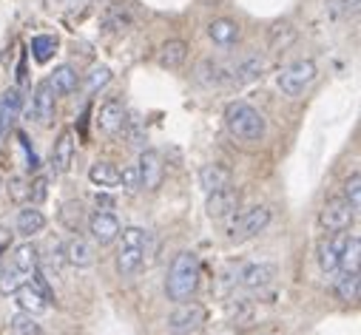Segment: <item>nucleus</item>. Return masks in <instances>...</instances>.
Here are the masks:
<instances>
[{
    "instance_id": "nucleus-1",
    "label": "nucleus",
    "mask_w": 361,
    "mask_h": 335,
    "mask_svg": "<svg viewBox=\"0 0 361 335\" xmlns=\"http://www.w3.org/2000/svg\"><path fill=\"white\" fill-rule=\"evenodd\" d=\"M200 287V256L191 250L176 253L171 267H168V279H165V296L171 301H188Z\"/></svg>"
},
{
    "instance_id": "nucleus-2",
    "label": "nucleus",
    "mask_w": 361,
    "mask_h": 335,
    "mask_svg": "<svg viewBox=\"0 0 361 335\" xmlns=\"http://www.w3.org/2000/svg\"><path fill=\"white\" fill-rule=\"evenodd\" d=\"M225 128L231 137L242 139V142H259L267 131V122L264 117L247 106V103H228L225 108Z\"/></svg>"
},
{
    "instance_id": "nucleus-3",
    "label": "nucleus",
    "mask_w": 361,
    "mask_h": 335,
    "mask_svg": "<svg viewBox=\"0 0 361 335\" xmlns=\"http://www.w3.org/2000/svg\"><path fill=\"white\" fill-rule=\"evenodd\" d=\"M316 74H319V68H316L313 60H296L288 68H282V74L276 77V86L282 89V94L299 97V94H305V89L313 86Z\"/></svg>"
},
{
    "instance_id": "nucleus-4",
    "label": "nucleus",
    "mask_w": 361,
    "mask_h": 335,
    "mask_svg": "<svg viewBox=\"0 0 361 335\" xmlns=\"http://www.w3.org/2000/svg\"><path fill=\"white\" fill-rule=\"evenodd\" d=\"M205 321H208V310L188 298V301H179L176 310L168 315V329L173 335H194L205 327Z\"/></svg>"
},
{
    "instance_id": "nucleus-5",
    "label": "nucleus",
    "mask_w": 361,
    "mask_h": 335,
    "mask_svg": "<svg viewBox=\"0 0 361 335\" xmlns=\"http://www.w3.org/2000/svg\"><path fill=\"white\" fill-rule=\"evenodd\" d=\"M355 222V210L350 208V202L341 196V199H330L322 213H319V225L327 230V233H341V230H350V225Z\"/></svg>"
},
{
    "instance_id": "nucleus-6",
    "label": "nucleus",
    "mask_w": 361,
    "mask_h": 335,
    "mask_svg": "<svg viewBox=\"0 0 361 335\" xmlns=\"http://www.w3.org/2000/svg\"><path fill=\"white\" fill-rule=\"evenodd\" d=\"M267 225H270V208L256 205V208L245 210V213H242V216L233 222V227H231V239H233V241L253 239V236H259V233H262Z\"/></svg>"
},
{
    "instance_id": "nucleus-7",
    "label": "nucleus",
    "mask_w": 361,
    "mask_h": 335,
    "mask_svg": "<svg viewBox=\"0 0 361 335\" xmlns=\"http://www.w3.org/2000/svg\"><path fill=\"white\" fill-rule=\"evenodd\" d=\"M239 202H242V194L233 185H228V188H219V191L208 194L205 210H208L211 219H231L239 210Z\"/></svg>"
},
{
    "instance_id": "nucleus-8",
    "label": "nucleus",
    "mask_w": 361,
    "mask_h": 335,
    "mask_svg": "<svg viewBox=\"0 0 361 335\" xmlns=\"http://www.w3.org/2000/svg\"><path fill=\"white\" fill-rule=\"evenodd\" d=\"M85 222H88V233H92V239H94L100 247L117 241V236H120V219H117L114 213L97 210V213L88 216Z\"/></svg>"
},
{
    "instance_id": "nucleus-9",
    "label": "nucleus",
    "mask_w": 361,
    "mask_h": 335,
    "mask_svg": "<svg viewBox=\"0 0 361 335\" xmlns=\"http://www.w3.org/2000/svg\"><path fill=\"white\" fill-rule=\"evenodd\" d=\"M32 111H35V120L40 125H51L54 122V114H57V94L51 89L49 80H40L37 89H35V97H32Z\"/></svg>"
},
{
    "instance_id": "nucleus-10",
    "label": "nucleus",
    "mask_w": 361,
    "mask_h": 335,
    "mask_svg": "<svg viewBox=\"0 0 361 335\" xmlns=\"http://www.w3.org/2000/svg\"><path fill=\"white\" fill-rule=\"evenodd\" d=\"M137 168H140V179H142V188H145V191H157V188L162 185V179H165V165H162V156H159L157 151H151V148L142 151Z\"/></svg>"
},
{
    "instance_id": "nucleus-11",
    "label": "nucleus",
    "mask_w": 361,
    "mask_h": 335,
    "mask_svg": "<svg viewBox=\"0 0 361 335\" xmlns=\"http://www.w3.org/2000/svg\"><path fill=\"white\" fill-rule=\"evenodd\" d=\"M97 125H100L103 134L117 137V134L126 131V125H128V111L123 108L120 100H109V103H103L100 111H97Z\"/></svg>"
},
{
    "instance_id": "nucleus-12",
    "label": "nucleus",
    "mask_w": 361,
    "mask_h": 335,
    "mask_svg": "<svg viewBox=\"0 0 361 335\" xmlns=\"http://www.w3.org/2000/svg\"><path fill=\"white\" fill-rule=\"evenodd\" d=\"M344 244H347V233H344V230H341V233H330V239H324V241L319 244V267H322V273L333 276V273L338 270Z\"/></svg>"
},
{
    "instance_id": "nucleus-13",
    "label": "nucleus",
    "mask_w": 361,
    "mask_h": 335,
    "mask_svg": "<svg viewBox=\"0 0 361 335\" xmlns=\"http://www.w3.org/2000/svg\"><path fill=\"white\" fill-rule=\"evenodd\" d=\"M74 131H60L54 148H51V168H54V174H68L71 171V159H74Z\"/></svg>"
},
{
    "instance_id": "nucleus-14",
    "label": "nucleus",
    "mask_w": 361,
    "mask_h": 335,
    "mask_svg": "<svg viewBox=\"0 0 361 335\" xmlns=\"http://www.w3.org/2000/svg\"><path fill=\"white\" fill-rule=\"evenodd\" d=\"M274 279H276V267H274V265H264V262H259V265H245L242 273H239V284H242L245 290H262V287H267V284H274Z\"/></svg>"
},
{
    "instance_id": "nucleus-15",
    "label": "nucleus",
    "mask_w": 361,
    "mask_h": 335,
    "mask_svg": "<svg viewBox=\"0 0 361 335\" xmlns=\"http://www.w3.org/2000/svg\"><path fill=\"white\" fill-rule=\"evenodd\" d=\"M63 253H66V262L71 265V267H92L94 265V247H92V241H85L82 236H74V239H68L66 244H63Z\"/></svg>"
},
{
    "instance_id": "nucleus-16",
    "label": "nucleus",
    "mask_w": 361,
    "mask_h": 335,
    "mask_svg": "<svg viewBox=\"0 0 361 335\" xmlns=\"http://www.w3.org/2000/svg\"><path fill=\"white\" fill-rule=\"evenodd\" d=\"M200 185L211 194V191H219V188H228L233 185V171L222 162H211V165H202L200 171Z\"/></svg>"
},
{
    "instance_id": "nucleus-17",
    "label": "nucleus",
    "mask_w": 361,
    "mask_h": 335,
    "mask_svg": "<svg viewBox=\"0 0 361 335\" xmlns=\"http://www.w3.org/2000/svg\"><path fill=\"white\" fill-rule=\"evenodd\" d=\"M188 51H191V46H188L185 40H165L162 49H159V57H157V60H159L162 68L176 71V68H183V65H185Z\"/></svg>"
},
{
    "instance_id": "nucleus-18",
    "label": "nucleus",
    "mask_w": 361,
    "mask_h": 335,
    "mask_svg": "<svg viewBox=\"0 0 361 335\" xmlns=\"http://www.w3.org/2000/svg\"><path fill=\"white\" fill-rule=\"evenodd\" d=\"M208 37H211L216 46H233V43H239L242 29H239V23L231 20V18H216V20L208 23Z\"/></svg>"
},
{
    "instance_id": "nucleus-19",
    "label": "nucleus",
    "mask_w": 361,
    "mask_h": 335,
    "mask_svg": "<svg viewBox=\"0 0 361 335\" xmlns=\"http://www.w3.org/2000/svg\"><path fill=\"white\" fill-rule=\"evenodd\" d=\"M18 307L23 310V312H29V315H43L46 310H49V298L35 287V284H20L18 287Z\"/></svg>"
},
{
    "instance_id": "nucleus-20",
    "label": "nucleus",
    "mask_w": 361,
    "mask_h": 335,
    "mask_svg": "<svg viewBox=\"0 0 361 335\" xmlns=\"http://www.w3.org/2000/svg\"><path fill=\"white\" fill-rule=\"evenodd\" d=\"M12 267H18L26 279H32V273L40 267V250L32 241H23L12 250Z\"/></svg>"
},
{
    "instance_id": "nucleus-21",
    "label": "nucleus",
    "mask_w": 361,
    "mask_h": 335,
    "mask_svg": "<svg viewBox=\"0 0 361 335\" xmlns=\"http://www.w3.org/2000/svg\"><path fill=\"white\" fill-rule=\"evenodd\" d=\"M333 290L341 301H358V293H361V279H358V270H336L333 273Z\"/></svg>"
},
{
    "instance_id": "nucleus-22",
    "label": "nucleus",
    "mask_w": 361,
    "mask_h": 335,
    "mask_svg": "<svg viewBox=\"0 0 361 335\" xmlns=\"http://www.w3.org/2000/svg\"><path fill=\"white\" fill-rule=\"evenodd\" d=\"M88 182L111 191V188L120 185V168L114 162H94L92 168H88Z\"/></svg>"
},
{
    "instance_id": "nucleus-23",
    "label": "nucleus",
    "mask_w": 361,
    "mask_h": 335,
    "mask_svg": "<svg viewBox=\"0 0 361 335\" xmlns=\"http://www.w3.org/2000/svg\"><path fill=\"white\" fill-rule=\"evenodd\" d=\"M43 230H46V216H43V210L37 205H29V208L18 210V233L20 236L32 239V236H37Z\"/></svg>"
},
{
    "instance_id": "nucleus-24",
    "label": "nucleus",
    "mask_w": 361,
    "mask_h": 335,
    "mask_svg": "<svg viewBox=\"0 0 361 335\" xmlns=\"http://www.w3.org/2000/svg\"><path fill=\"white\" fill-rule=\"evenodd\" d=\"M49 82H51V89H54V94H57V97H68V94H74V91H77L80 77H77V71H74L71 65H57V68L51 71Z\"/></svg>"
},
{
    "instance_id": "nucleus-25",
    "label": "nucleus",
    "mask_w": 361,
    "mask_h": 335,
    "mask_svg": "<svg viewBox=\"0 0 361 335\" xmlns=\"http://www.w3.org/2000/svg\"><path fill=\"white\" fill-rule=\"evenodd\" d=\"M23 111V97L18 89H6L4 94H0V125H12Z\"/></svg>"
},
{
    "instance_id": "nucleus-26",
    "label": "nucleus",
    "mask_w": 361,
    "mask_h": 335,
    "mask_svg": "<svg viewBox=\"0 0 361 335\" xmlns=\"http://www.w3.org/2000/svg\"><path fill=\"white\" fill-rule=\"evenodd\" d=\"M142 265H145V247H120V253H117L120 276H134Z\"/></svg>"
},
{
    "instance_id": "nucleus-27",
    "label": "nucleus",
    "mask_w": 361,
    "mask_h": 335,
    "mask_svg": "<svg viewBox=\"0 0 361 335\" xmlns=\"http://www.w3.org/2000/svg\"><path fill=\"white\" fill-rule=\"evenodd\" d=\"M57 219H60V225H63L68 233H80V227L85 225V208H82V202H77V199L63 202Z\"/></svg>"
},
{
    "instance_id": "nucleus-28",
    "label": "nucleus",
    "mask_w": 361,
    "mask_h": 335,
    "mask_svg": "<svg viewBox=\"0 0 361 335\" xmlns=\"http://www.w3.org/2000/svg\"><path fill=\"white\" fill-rule=\"evenodd\" d=\"M228 80V71L216 63V60H202L200 68H197V82H202V86L214 89V86H222V82Z\"/></svg>"
},
{
    "instance_id": "nucleus-29",
    "label": "nucleus",
    "mask_w": 361,
    "mask_h": 335,
    "mask_svg": "<svg viewBox=\"0 0 361 335\" xmlns=\"http://www.w3.org/2000/svg\"><path fill=\"white\" fill-rule=\"evenodd\" d=\"M262 71H264V63L259 57H247L242 65H236L231 82H233V86H247V82H253V80L262 77Z\"/></svg>"
},
{
    "instance_id": "nucleus-30",
    "label": "nucleus",
    "mask_w": 361,
    "mask_h": 335,
    "mask_svg": "<svg viewBox=\"0 0 361 335\" xmlns=\"http://www.w3.org/2000/svg\"><path fill=\"white\" fill-rule=\"evenodd\" d=\"M103 26L109 32H126L131 26V9L126 4H111L106 18H103Z\"/></svg>"
},
{
    "instance_id": "nucleus-31",
    "label": "nucleus",
    "mask_w": 361,
    "mask_h": 335,
    "mask_svg": "<svg viewBox=\"0 0 361 335\" xmlns=\"http://www.w3.org/2000/svg\"><path fill=\"white\" fill-rule=\"evenodd\" d=\"M358 262H361V239L358 236H347V244L341 250L338 270H358Z\"/></svg>"
},
{
    "instance_id": "nucleus-32",
    "label": "nucleus",
    "mask_w": 361,
    "mask_h": 335,
    "mask_svg": "<svg viewBox=\"0 0 361 335\" xmlns=\"http://www.w3.org/2000/svg\"><path fill=\"white\" fill-rule=\"evenodd\" d=\"M54 51H57V37L54 34H37L32 40V54H35L37 63H49L54 57Z\"/></svg>"
},
{
    "instance_id": "nucleus-33",
    "label": "nucleus",
    "mask_w": 361,
    "mask_h": 335,
    "mask_svg": "<svg viewBox=\"0 0 361 335\" xmlns=\"http://www.w3.org/2000/svg\"><path fill=\"white\" fill-rule=\"evenodd\" d=\"M9 327H12V335H46L43 329H40V324L35 321V315H29V312H18V315H12V321H9Z\"/></svg>"
},
{
    "instance_id": "nucleus-34",
    "label": "nucleus",
    "mask_w": 361,
    "mask_h": 335,
    "mask_svg": "<svg viewBox=\"0 0 361 335\" xmlns=\"http://www.w3.org/2000/svg\"><path fill=\"white\" fill-rule=\"evenodd\" d=\"M26 282H29V279H26L18 267H12V265H9L6 270L0 267V293H4V296H15V293H18V287H20V284H26Z\"/></svg>"
},
{
    "instance_id": "nucleus-35",
    "label": "nucleus",
    "mask_w": 361,
    "mask_h": 335,
    "mask_svg": "<svg viewBox=\"0 0 361 335\" xmlns=\"http://www.w3.org/2000/svg\"><path fill=\"white\" fill-rule=\"evenodd\" d=\"M293 40H296V29L290 23H279V26H274V32H270V49L274 51H285Z\"/></svg>"
},
{
    "instance_id": "nucleus-36",
    "label": "nucleus",
    "mask_w": 361,
    "mask_h": 335,
    "mask_svg": "<svg viewBox=\"0 0 361 335\" xmlns=\"http://www.w3.org/2000/svg\"><path fill=\"white\" fill-rule=\"evenodd\" d=\"M111 82V68L109 65H94L92 71L85 74V89L92 91V94H97L100 89H106Z\"/></svg>"
},
{
    "instance_id": "nucleus-37",
    "label": "nucleus",
    "mask_w": 361,
    "mask_h": 335,
    "mask_svg": "<svg viewBox=\"0 0 361 335\" xmlns=\"http://www.w3.org/2000/svg\"><path fill=\"white\" fill-rule=\"evenodd\" d=\"M120 247H145L148 244V230L142 227H120Z\"/></svg>"
},
{
    "instance_id": "nucleus-38",
    "label": "nucleus",
    "mask_w": 361,
    "mask_h": 335,
    "mask_svg": "<svg viewBox=\"0 0 361 335\" xmlns=\"http://www.w3.org/2000/svg\"><path fill=\"white\" fill-rule=\"evenodd\" d=\"M120 185H123L128 194H137V191H142V179H140V168H137V165H128V168H123V171H120Z\"/></svg>"
},
{
    "instance_id": "nucleus-39",
    "label": "nucleus",
    "mask_w": 361,
    "mask_h": 335,
    "mask_svg": "<svg viewBox=\"0 0 361 335\" xmlns=\"http://www.w3.org/2000/svg\"><path fill=\"white\" fill-rule=\"evenodd\" d=\"M344 199L350 202L353 210H358V205H361V177L358 174H350V179L344 182Z\"/></svg>"
},
{
    "instance_id": "nucleus-40",
    "label": "nucleus",
    "mask_w": 361,
    "mask_h": 335,
    "mask_svg": "<svg viewBox=\"0 0 361 335\" xmlns=\"http://www.w3.org/2000/svg\"><path fill=\"white\" fill-rule=\"evenodd\" d=\"M9 199L12 202H26L29 199V182L23 177H12L9 179Z\"/></svg>"
},
{
    "instance_id": "nucleus-41",
    "label": "nucleus",
    "mask_w": 361,
    "mask_h": 335,
    "mask_svg": "<svg viewBox=\"0 0 361 335\" xmlns=\"http://www.w3.org/2000/svg\"><path fill=\"white\" fill-rule=\"evenodd\" d=\"M46 196H49V179L46 177H37L35 182H29V202L32 205H40Z\"/></svg>"
},
{
    "instance_id": "nucleus-42",
    "label": "nucleus",
    "mask_w": 361,
    "mask_h": 335,
    "mask_svg": "<svg viewBox=\"0 0 361 335\" xmlns=\"http://www.w3.org/2000/svg\"><path fill=\"white\" fill-rule=\"evenodd\" d=\"M12 239H15V233L9 227H0V256H4L6 250L12 247Z\"/></svg>"
},
{
    "instance_id": "nucleus-43",
    "label": "nucleus",
    "mask_w": 361,
    "mask_h": 335,
    "mask_svg": "<svg viewBox=\"0 0 361 335\" xmlns=\"http://www.w3.org/2000/svg\"><path fill=\"white\" fill-rule=\"evenodd\" d=\"M100 205H103V208H111L114 202H111L109 196H100V194H97V208H100Z\"/></svg>"
},
{
    "instance_id": "nucleus-44",
    "label": "nucleus",
    "mask_w": 361,
    "mask_h": 335,
    "mask_svg": "<svg viewBox=\"0 0 361 335\" xmlns=\"http://www.w3.org/2000/svg\"><path fill=\"white\" fill-rule=\"evenodd\" d=\"M4 131H6V128H4V125H0V139H4Z\"/></svg>"
},
{
    "instance_id": "nucleus-45",
    "label": "nucleus",
    "mask_w": 361,
    "mask_h": 335,
    "mask_svg": "<svg viewBox=\"0 0 361 335\" xmlns=\"http://www.w3.org/2000/svg\"><path fill=\"white\" fill-rule=\"evenodd\" d=\"M0 188H4V179H0Z\"/></svg>"
}]
</instances>
